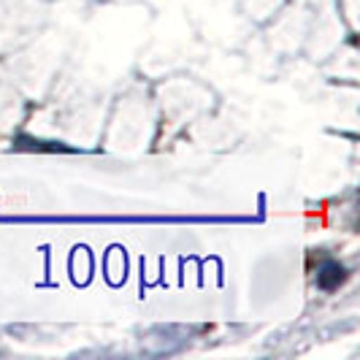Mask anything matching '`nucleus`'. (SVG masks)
Wrapping results in <instances>:
<instances>
[{"instance_id": "1", "label": "nucleus", "mask_w": 360, "mask_h": 360, "mask_svg": "<svg viewBox=\"0 0 360 360\" xmlns=\"http://www.w3.org/2000/svg\"><path fill=\"white\" fill-rule=\"evenodd\" d=\"M347 279V271L339 263H325L323 269L317 271V285L323 290H336L339 285H344Z\"/></svg>"}, {"instance_id": "2", "label": "nucleus", "mask_w": 360, "mask_h": 360, "mask_svg": "<svg viewBox=\"0 0 360 360\" xmlns=\"http://www.w3.org/2000/svg\"><path fill=\"white\" fill-rule=\"evenodd\" d=\"M17 149H38V152H73L71 146L65 144H57V141H38V139H27V136H22L17 139Z\"/></svg>"}]
</instances>
